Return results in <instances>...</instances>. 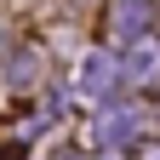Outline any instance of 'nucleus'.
Returning a JSON list of instances; mask_svg holds the SVG:
<instances>
[{"instance_id": "nucleus-1", "label": "nucleus", "mask_w": 160, "mask_h": 160, "mask_svg": "<svg viewBox=\"0 0 160 160\" xmlns=\"http://www.w3.org/2000/svg\"><path fill=\"white\" fill-rule=\"evenodd\" d=\"M149 0H114V12H109V34L114 40H137V34H143L149 29Z\"/></svg>"}, {"instance_id": "nucleus-2", "label": "nucleus", "mask_w": 160, "mask_h": 160, "mask_svg": "<svg viewBox=\"0 0 160 160\" xmlns=\"http://www.w3.org/2000/svg\"><path fill=\"white\" fill-rule=\"evenodd\" d=\"M132 132H137V114L132 109H109L103 126H97V143H120V137H132Z\"/></svg>"}, {"instance_id": "nucleus-3", "label": "nucleus", "mask_w": 160, "mask_h": 160, "mask_svg": "<svg viewBox=\"0 0 160 160\" xmlns=\"http://www.w3.org/2000/svg\"><path fill=\"white\" fill-rule=\"evenodd\" d=\"M109 80H114V69L103 63V57H86V86L92 92H109Z\"/></svg>"}, {"instance_id": "nucleus-4", "label": "nucleus", "mask_w": 160, "mask_h": 160, "mask_svg": "<svg viewBox=\"0 0 160 160\" xmlns=\"http://www.w3.org/2000/svg\"><path fill=\"white\" fill-rule=\"evenodd\" d=\"M63 160H80V154H63Z\"/></svg>"}]
</instances>
